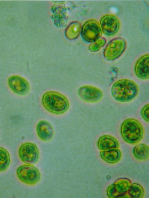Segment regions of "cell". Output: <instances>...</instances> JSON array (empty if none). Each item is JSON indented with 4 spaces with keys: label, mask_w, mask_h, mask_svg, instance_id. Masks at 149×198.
Returning <instances> with one entry per match:
<instances>
[{
    "label": "cell",
    "mask_w": 149,
    "mask_h": 198,
    "mask_svg": "<svg viewBox=\"0 0 149 198\" xmlns=\"http://www.w3.org/2000/svg\"><path fill=\"white\" fill-rule=\"evenodd\" d=\"M111 92L115 100L126 102L131 101L136 97L138 93L139 88L133 80L126 78L121 79L113 84Z\"/></svg>",
    "instance_id": "1"
},
{
    "label": "cell",
    "mask_w": 149,
    "mask_h": 198,
    "mask_svg": "<svg viewBox=\"0 0 149 198\" xmlns=\"http://www.w3.org/2000/svg\"><path fill=\"white\" fill-rule=\"evenodd\" d=\"M41 102L47 111L56 115L65 113L70 107L67 98L62 94L54 91H49L44 93L42 97Z\"/></svg>",
    "instance_id": "2"
},
{
    "label": "cell",
    "mask_w": 149,
    "mask_h": 198,
    "mask_svg": "<svg viewBox=\"0 0 149 198\" xmlns=\"http://www.w3.org/2000/svg\"><path fill=\"white\" fill-rule=\"evenodd\" d=\"M120 132L125 141L130 144H135L142 140L144 130L139 121L130 118L125 119L123 122L120 127Z\"/></svg>",
    "instance_id": "3"
},
{
    "label": "cell",
    "mask_w": 149,
    "mask_h": 198,
    "mask_svg": "<svg viewBox=\"0 0 149 198\" xmlns=\"http://www.w3.org/2000/svg\"><path fill=\"white\" fill-rule=\"evenodd\" d=\"M19 179L23 183L28 185H34L40 181L41 175L38 169L33 165L25 164L19 166L16 170Z\"/></svg>",
    "instance_id": "4"
},
{
    "label": "cell",
    "mask_w": 149,
    "mask_h": 198,
    "mask_svg": "<svg viewBox=\"0 0 149 198\" xmlns=\"http://www.w3.org/2000/svg\"><path fill=\"white\" fill-rule=\"evenodd\" d=\"M18 155L23 163L32 165L36 163L39 157V152L35 143L26 142L22 144L18 150Z\"/></svg>",
    "instance_id": "5"
},
{
    "label": "cell",
    "mask_w": 149,
    "mask_h": 198,
    "mask_svg": "<svg viewBox=\"0 0 149 198\" xmlns=\"http://www.w3.org/2000/svg\"><path fill=\"white\" fill-rule=\"evenodd\" d=\"M131 184V181L128 178L118 179L108 187L107 195L110 198H128L127 192Z\"/></svg>",
    "instance_id": "6"
},
{
    "label": "cell",
    "mask_w": 149,
    "mask_h": 198,
    "mask_svg": "<svg viewBox=\"0 0 149 198\" xmlns=\"http://www.w3.org/2000/svg\"><path fill=\"white\" fill-rule=\"evenodd\" d=\"M126 47V42L123 39L120 38L114 39L109 42L104 48V57L107 60H114L122 55Z\"/></svg>",
    "instance_id": "7"
},
{
    "label": "cell",
    "mask_w": 149,
    "mask_h": 198,
    "mask_svg": "<svg viewBox=\"0 0 149 198\" xmlns=\"http://www.w3.org/2000/svg\"><path fill=\"white\" fill-rule=\"evenodd\" d=\"M77 93L81 100L88 103L97 102L101 99L103 96V92L100 89L88 85L80 87Z\"/></svg>",
    "instance_id": "8"
},
{
    "label": "cell",
    "mask_w": 149,
    "mask_h": 198,
    "mask_svg": "<svg viewBox=\"0 0 149 198\" xmlns=\"http://www.w3.org/2000/svg\"><path fill=\"white\" fill-rule=\"evenodd\" d=\"M102 31L99 23L96 21L91 20L84 25L82 31L83 38L89 42H94L101 36Z\"/></svg>",
    "instance_id": "9"
},
{
    "label": "cell",
    "mask_w": 149,
    "mask_h": 198,
    "mask_svg": "<svg viewBox=\"0 0 149 198\" xmlns=\"http://www.w3.org/2000/svg\"><path fill=\"white\" fill-rule=\"evenodd\" d=\"M100 24L103 32L107 35H114L118 32L120 27L119 20L111 15H106L103 16L101 19Z\"/></svg>",
    "instance_id": "10"
},
{
    "label": "cell",
    "mask_w": 149,
    "mask_h": 198,
    "mask_svg": "<svg viewBox=\"0 0 149 198\" xmlns=\"http://www.w3.org/2000/svg\"><path fill=\"white\" fill-rule=\"evenodd\" d=\"M8 85L15 93L24 95L29 92L30 86L28 81L20 76L14 75L10 77L8 80Z\"/></svg>",
    "instance_id": "11"
},
{
    "label": "cell",
    "mask_w": 149,
    "mask_h": 198,
    "mask_svg": "<svg viewBox=\"0 0 149 198\" xmlns=\"http://www.w3.org/2000/svg\"><path fill=\"white\" fill-rule=\"evenodd\" d=\"M135 75L140 79L148 80L149 78L148 54L142 56L136 62L134 67Z\"/></svg>",
    "instance_id": "12"
},
{
    "label": "cell",
    "mask_w": 149,
    "mask_h": 198,
    "mask_svg": "<svg viewBox=\"0 0 149 198\" xmlns=\"http://www.w3.org/2000/svg\"><path fill=\"white\" fill-rule=\"evenodd\" d=\"M38 136L41 140L47 142L50 141L54 134V130L51 124L44 120L40 121L36 127Z\"/></svg>",
    "instance_id": "13"
},
{
    "label": "cell",
    "mask_w": 149,
    "mask_h": 198,
    "mask_svg": "<svg viewBox=\"0 0 149 198\" xmlns=\"http://www.w3.org/2000/svg\"><path fill=\"white\" fill-rule=\"evenodd\" d=\"M100 154L104 161L111 164H114L118 162L122 156L121 151L118 148L101 150L100 152Z\"/></svg>",
    "instance_id": "14"
},
{
    "label": "cell",
    "mask_w": 149,
    "mask_h": 198,
    "mask_svg": "<svg viewBox=\"0 0 149 198\" xmlns=\"http://www.w3.org/2000/svg\"><path fill=\"white\" fill-rule=\"evenodd\" d=\"M97 145L98 149L101 150L118 148L119 147L117 140L113 136L108 135L101 136L97 141Z\"/></svg>",
    "instance_id": "15"
},
{
    "label": "cell",
    "mask_w": 149,
    "mask_h": 198,
    "mask_svg": "<svg viewBox=\"0 0 149 198\" xmlns=\"http://www.w3.org/2000/svg\"><path fill=\"white\" fill-rule=\"evenodd\" d=\"M132 152L134 157L137 160L143 161L149 158V147L144 143H139L133 148Z\"/></svg>",
    "instance_id": "16"
},
{
    "label": "cell",
    "mask_w": 149,
    "mask_h": 198,
    "mask_svg": "<svg viewBox=\"0 0 149 198\" xmlns=\"http://www.w3.org/2000/svg\"><path fill=\"white\" fill-rule=\"evenodd\" d=\"M128 198H142L144 195V191L140 184L134 183H132L127 192Z\"/></svg>",
    "instance_id": "17"
},
{
    "label": "cell",
    "mask_w": 149,
    "mask_h": 198,
    "mask_svg": "<svg viewBox=\"0 0 149 198\" xmlns=\"http://www.w3.org/2000/svg\"><path fill=\"white\" fill-rule=\"evenodd\" d=\"M10 161L9 152L5 148L0 147V172L4 171L7 169Z\"/></svg>",
    "instance_id": "18"
},
{
    "label": "cell",
    "mask_w": 149,
    "mask_h": 198,
    "mask_svg": "<svg viewBox=\"0 0 149 198\" xmlns=\"http://www.w3.org/2000/svg\"><path fill=\"white\" fill-rule=\"evenodd\" d=\"M100 39V38H99ZM94 43L91 44L89 47V50L93 52L98 51L105 44L106 40L104 38L98 39Z\"/></svg>",
    "instance_id": "19"
},
{
    "label": "cell",
    "mask_w": 149,
    "mask_h": 198,
    "mask_svg": "<svg viewBox=\"0 0 149 198\" xmlns=\"http://www.w3.org/2000/svg\"><path fill=\"white\" fill-rule=\"evenodd\" d=\"M141 115L143 118L147 122H149V105L147 104L142 108L141 111Z\"/></svg>",
    "instance_id": "20"
}]
</instances>
